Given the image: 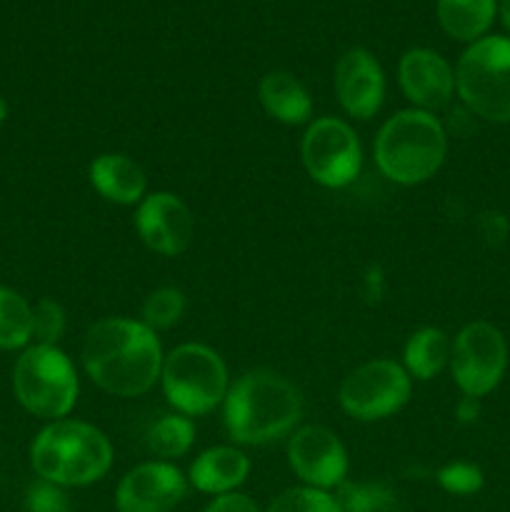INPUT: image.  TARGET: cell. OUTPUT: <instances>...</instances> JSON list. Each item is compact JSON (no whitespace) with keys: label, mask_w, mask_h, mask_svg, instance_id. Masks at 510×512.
<instances>
[{"label":"cell","mask_w":510,"mask_h":512,"mask_svg":"<svg viewBox=\"0 0 510 512\" xmlns=\"http://www.w3.org/2000/svg\"><path fill=\"white\" fill-rule=\"evenodd\" d=\"M140 240L158 255H180L195 233V218L188 205L173 193H150L135 213Z\"/></svg>","instance_id":"cell-13"},{"label":"cell","mask_w":510,"mask_h":512,"mask_svg":"<svg viewBox=\"0 0 510 512\" xmlns=\"http://www.w3.org/2000/svg\"><path fill=\"white\" fill-rule=\"evenodd\" d=\"M5 118H8V105H5V100L0 98V123H3Z\"/></svg>","instance_id":"cell-31"},{"label":"cell","mask_w":510,"mask_h":512,"mask_svg":"<svg viewBox=\"0 0 510 512\" xmlns=\"http://www.w3.org/2000/svg\"><path fill=\"white\" fill-rule=\"evenodd\" d=\"M13 390L28 413L63 420L78 400V375L58 345H30L13 370Z\"/></svg>","instance_id":"cell-7"},{"label":"cell","mask_w":510,"mask_h":512,"mask_svg":"<svg viewBox=\"0 0 510 512\" xmlns=\"http://www.w3.org/2000/svg\"><path fill=\"white\" fill-rule=\"evenodd\" d=\"M145 443H148L150 453L158 455V458H183L195 443L193 420L180 413L163 415V418L150 425L148 435H145Z\"/></svg>","instance_id":"cell-21"},{"label":"cell","mask_w":510,"mask_h":512,"mask_svg":"<svg viewBox=\"0 0 510 512\" xmlns=\"http://www.w3.org/2000/svg\"><path fill=\"white\" fill-rule=\"evenodd\" d=\"M290 470L305 483V488H338L348 475V453L333 430L323 425H305L288 440Z\"/></svg>","instance_id":"cell-11"},{"label":"cell","mask_w":510,"mask_h":512,"mask_svg":"<svg viewBox=\"0 0 510 512\" xmlns=\"http://www.w3.org/2000/svg\"><path fill=\"white\" fill-rule=\"evenodd\" d=\"M410 400V375L395 360L380 358L355 368L340 385V408L355 420L373 423L395 415Z\"/></svg>","instance_id":"cell-10"},{"label":"cell","mask_w":510,"mask_h":512,"mask_svg":"<svg viewBox=\"0 0 510 512\" xmlns=\"http://www.w3.org/2000/svg\"><path fill=\"white\" fill-rule=\"evenodd\" d=\"M160 383L170 408L188 418L218 408L230 388L223 358L203 343H185L170 350L163 360Z\"/></svg>","instance_id":"cell-5"},{"label":"cell","mask_w":510,"mask_h":512,"mask_svg":"<svg viewBox=\"0 0 510 512\" xmlns=\"http://www.w3.org/2000/svg\"><path fill=\"white\" fill-rule=\"evenodd\" d=\"M335 95L350 118L368 120L383 108L385 75L373 53L365 48H350L335 63Z\"/></svg>","instance_id":"cell-14"},{"label":"cell","mask_w":510,"mask_h":512,"mask_svg":"<svg viewBox=\"0 0 510 512\" xmlns=\"http://www.w3.org/2000/svg\"><path fill=\"white\" fill-rule=\"evenodd\" d=\"M268 512H340L335 495L315 488H290L270 503Z\"/></svg>","instance_id":"cell-25"},{"label":"cell","mask_w":510,"mask_h":512,"mask_svg":"<svg viewBox=\"0 0 510 512\" xmlns=\"http://www.w3.org/2000/svg\"><path fill=\"white\" fill-rule=\"evenodd\" d=\"M448 153V135L433 113L410 108L388 118L375 138V163L398 185H420L433 178Z\"/></svg>","instance_id":"cell-4"},{"label":"cell","mask_w":510,"mask_h":512,"mask_svg":"<svg viewBox=\"0 0 510 512\" xmlns=\"http://www.w3.org/2000/svg\"><path fill=\"white\" fill-rule=\"evenodd\" d=\"M33 340V305L20 293L0 288V350H18Z\"/></svg>","instance_id":"cell-22"},{"label":"cell","mask_w":510,"mask_h":512,"mask_svg":"<svg viewBox=\"0 0 510 512\" xmlns=\"http://www.w3.org/2000/svg\"><path fill=\"white\" fill-rule=\"evenodd\" d=\"M185 298L178 288H158L145 298L143 323L150 330H168L183 318Z\"/></svg>","instance_id":"cell-24"},{"label":"cell","mask_w":510,"mask_h":512,"mask_svg":"<svg viewBox=\"0 0 510 512\" xmlns=\"http://www.w3.org/2000/svg\"><path fill=\"white\" fill-rule=\"evenodd\" d=\"M403 368L410 378L430 380L445 368L450 360V340L440 328H420L405 343Z\"/></svg>","instance_id":"cell-20"},{"label":"cell","mask_w":510,"mask_h":512,"mask_svg":"<svg viewBox=\"0 0 510 512\" xmlns=\"http://www.w3.org/2000/svg\"><path fill=\"white\" fill-rule=\"evenodd\" d=\"M163 360L160 340L143 320L103 318L85 333V373L100 390L118 398H138L153 390Z\"/></svg>","instance_id":"cell-1"},{"label":"cell","mask_w":510,"mask_h":512,"mask_svg":"<svg viewBox=\"0 0 510 512\" xmlns=\"http://www.w3.org/2000/svg\"><path fill=\"white\" fill-rule=\"evenodd\" d=\"M455 90L468 110L490 123H510V38L485 35L463 50Z\"/></svg>","instance_id":"cell-6"},{"label":"cell","mask_w":510,"mask_h":512,"mask_svg":"<svg viewBox=\"0 0 510 512\" xmlns=\"http://www.w3.org/2000/svg\"><path fill=\"white\" fill-rule=\"evenodd\" d=\"M508 368V345L493 323L475 320L465 325L450 345V370L465 398L493 393Z\"/></svg>","instance_id":"cell-8"},{"label":"cell","mask_w":510,"mask_h":512,"mask_svg":"<svg viewBox=\"0 0 510 512\" xmlns=\"http://www.w3.org/2000/svg\"><path fill=\"white\" fill-rule=\"evenodd\" d=\"M90 185L115 205H140L148 190V178L135 160L123 153H103L90 163Z\"/></svg>","instance_id":"cell-16"},{"label":"cell","mask_w":510,"mask_h":512,"mask_svg":"<svg viewBox=\"0 0 510 512\" xmlns=\"http://www.w3.org/2000/svg\"><path fill=\"white\" fill-rule=\"evenodd\" d=\"M498 15L505 28L510 30V0H498Z\"/></svg>","instance_id":"cell-30"},{"label":"cell","mask_w":510,"mask_h":512,"mask_svg":"<svg viewBox=\"0 0 510 512\" xmlns=\"http://www.w3.org/2000/svg\"><path fill=\"white\" fill-rule=\"evenodd\" d=\"M225 430L240 445H268L285 438L303 418V395L285 375L250 370L225 395Z\"/></svg>","instance_id":"cell-2"},{"label":"cell","mask_w":510,"mask_h":512,"mask_svg":"<svg viewBox=\"0 0 510 512\" xmlns=\"http://www.w3.org/2000/svg\"><path fill=\"white\" fill-rule=\"evenodd\" d=\"M250 473V460L243 450L230 448V445H218L195 458L190 465V483L195 490L208 495H228L245 483Z\"/></svg>","instance_id":"cell-17"},{"label":"cell","mask_w":510,"mask_h":512,"mask_svg":"<svg viewBox=\"0 0 510 512\" xmlns=\"http://www.w3.org/2000/svg\"><path fill=\"white\" fill-rule=\"evenodd\" d=\"M25 512H70L68 493L50 480H33L25 490Z\"/></svg>","instance_id":"cell-27"},{"label":"cell","mask_w":510,"mask_h":512,"mask_svg":"<svg viewBox=\"0 0 510 512\" xmlns=\"http://www.w3.org/2000/svg\"><path fill=\"white\" fill-rule=\"evenodd\" d=\"M188 480L170 463H143L123 475L115 490L118 512H170L183 503Z\"/></svg>","instance_id":"cell-12"},{"label":"cell","mask_w":510,"mask_h":512,"mask_svg":"<svg viewBox=\"0 0 510 512\" xmlns=\"http://www.w3.org/2000/svg\"><path fill=\"white\" fill-rule=\"evenodd\" d=\"M400 88L418 110L445 108L455 93V73L443 55L428 48H410L400 58Z\"/></svg>","instance_id":"cell-15"},{"label":"cell","mask_w":510,"mask_h":512,"mask_svg":"<svg viewBox=\"0 0 510 512\" xmlns=\"http://www.w3.org/2000/svg\"><path fill=\"white\" fill-rule=\"evenodd\" d=\"M205 512H260V510L248 495L228 493V495H218V498L205 508Z\"/></svg>","instance_id":"cell-29"},{"label":"cell","mask_w":510,"mask_h":512,"mask_svg":"<svg viewBox=\"0 0 510 512\" xmlns=\"http://www.w3.org/2000/svg\"><path fill=\"white\" fill-rule=\"evenodd\" d=\"M260 103L265 113L285 125H303L313 115V100L295 75L273 70L260 80Z\"/></svg>","instance_id":"cell-18"},{"label":"cell","mask_w":510,"mask_h":512,"mask_svg":"<svg viewBox=\"0 0 510 512\" xmlns=\"http://www.w3.org/2000/svg\"><path fill=\"white\" fill-rule=\"evenodd\" d=\"M438 483L450 495H473L483 488V473L473 463H450L438 473Z\"/></svg>","instance_id":"cell-28"},{"label":"cell","mask_w":510,"mask_h":512,"mask_svg":"<svg viewBox=\"0 0 510 512\" xmlns=\"http://www.w3.org/2000/svg\"><path fill=\"white\" fill-rule=\"evenodd\" d=\"M300 155L310 178L323 188H345L363 168L358 135L340 118H318L310 123Z\"/></svg>","instance_id":"cell-9"},{"label":"cell","mask_w":510,"mask_h":512,"mask_svg":"<svg viewBox=\"0 0 510 512\" xmlns=\"http://www.w3.org/2000/svg\"><path fill=\"white\" fill-rule=\"evenodd\" d=\"M30 463L38 478L60 488H83L108 475L113 465V445L95 425L53 420L35 435Z\"/></svg>","instance_id":"cell-3"},{"label":"cell","mask_w":510,"mask_h":512,"mask_svg":"<svg viewBox=\"0 0 510 512\" xmlns=\"http://www.w3.org/2000/svg\"><path fill=\"white\" fill-rule=\"evenodd\" d=\"M340 512H398V495L385 483L338 485Z\"/></svg>","instance_id":"cell-23"},{"label":"cell","mask_w":510,"mask_h":512,"mask_svg":"<svg viewBox=\"0 0 510 512\" xmlns=\"http://www.w3.org/2000/svg\"><path fill=\"white\" fill-rule=\"evenodd\" d=\"M65 330V313L55 300L43 298L33 305V340L35 345H55Z\"/></svg>","instance_id":"cell-26"},{"label":"cell","mask_w":510,"mask_h":512,"mask_svg":"<svg viewBox=\"0 0 510 512\" xmlns=\"http://www.w3.org/2000/svg\"><path fill=\"white\" fill-rule=\"evenodd\" d=\"M498 13V0H438L435 15L445 33L460 43L485 38Z\"/></svg>","instance_id":"cell-19"}]
</instances>
